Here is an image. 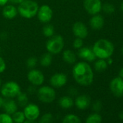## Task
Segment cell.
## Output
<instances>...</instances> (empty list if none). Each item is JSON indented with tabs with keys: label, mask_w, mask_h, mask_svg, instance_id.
I'll use <instances>...</instances> for the list:
<instances>
[{
	"label": "cell",
	"mask_w": 123,
	"mask_h": 123,
	"mask_svg": "<svg viewBox=\"0 0 123 123\" xmlns=\"http://www.w3.org/2000/svg\"><path fill=\"white\" fill-rule=\"evenodd\" d=\"M58 104L61 108H62L64 109H68L73 106L74 101L72 98V97L69 96H65L59 98Z\"/></svg>",
	"instance_id": "cell-20"
},
{
	"label": "cell",
	"mask_w": 123,
	"mask_h": 123,
	"mask_svg": "<svg viewBox=\"0 0 123 123\" xmlns=\"http://www.w3.org/2000/svg\"><path fill=\"white\" fill-rule=\"evenodd\" d=\"M122 54H123V46H122Z\"/></svg>",
	"instance_id": "cell-45"
},
{
	"label": "cell",
	"mask_w": 123,
	"mask_h": 123,
	"mask_svg": "<svg viewBox=\"0 0 123 123\" xmlns=\"http://www.w3.org/2000/svg\"><path fill=\"white\" fill-rule=\"evenodd\" d=\"M38 63V59L35 56H31L27 59L26 65L29 69H33Z\"/></svg>",
	"instance_id": "cell-31"
},
{
	"label": "cell",
	"mask_w": 123,
	"mask_h": 123,
	"mask_svg": "<svg viewBox=\"0 0 123 123\" xmlns=\"http://www.w3.org/2000/svg\"><path fill=\"white\" fill-rule=\"evenodd\" d=\"M38 5L33 0H25L19 4L18 7V14L26 19H31L37 15L38 10Z\"/></svg>",
	"instance_id": "cell-3"
},
{
	"label": "cell",
	"mask_w": 123,
	"mask_h": 123,
	"mask_svg": "<svg viewBox=\"0 0 123 123\" xmlns=\"http://www.w3.org/2000/svg\"><path fill=\"white\" fill-rule=\"evenodd\" d=\"M3 110L5 113L12 115L15 111H18V105L13 98H6L4 100L2 106Z\"/></svg>",
	"instance_id": "cell-15"
},
{
	"label": "cell",
	"mask_w": 123,
	"mask_h": 123,
	"mask_svg": "<svg viewBox=\"0 0 123 123\" xmlns=\"http://www.w3.org/2000/svg\"><path fill=\"white\" fill-rule=\"evenodd\" d=\"M0 123H14L12 115L5 112L0 114Z\"/></svg>",
	"instance_id": "cell-29"
},
{
	"label": "cell",
	"mask_w": 123,
	"mask_h": 123,
	"mask_svg": "<svg viewBox=\"0 0 123 123\" xmlns=\"http://www.w3.org/2000/svg\"><path fill=\"white\" fill-rule=\"evenodd\" d=\"M65 46V41L60 35H54L49 38L46 43L47 51L51 54H57L63 50Z\"/></svg>",
	"instance_id": "cell-4"
},
{
	"label": "cell",
	"mask_w": 123,
	"mask_h": 123,
	"mask_svg": "<svg viewBox=\"0 0 123 123\" xmlns=\"http://www.w3.org/2000/svg\"><path fill=\"white\" fill-rule=\"evenodd\" d=\"M73 33L76 38L84 39L88 36V31L87 26L83 23L78 21L73 24Z\"/></svg>",
	"instance_id": "cell-12"
},
{
	"label": "cell",
	"mask_w": 123,
	"mask_h": 123,
	"mask_svg": "<svg viewBox=\"0 0 123 123\" xmlns=\"http://www.w3.org/2000/svg\"><path fill=\"white\" fill-rule=\"evenodd\" d=\"M54 119L53 114L50 112L45 113L40 118L37 123H52Z\"/></svg>",
	"instance_id": "cell-28"
},
{
	"label": "cell",
	"mask_w": 123,
	"mask_h": 123,
	"mask_svg": "<svg viewBox=\"0 0 123 123\" xmlns=\"http://www.w3.org/2000/svg\"><path fill=\"white\" fill-rule=\"evenodd\" d=\"M83 7L88 14L94 15L101 12L102 4L101 0H84Z\"/></svg>",
	"instance_id": "cell-10"
},
{
	"label": "cell",
	"mask_w": 123,
	"mask_h": 123,
	"mask_svg": "<svg viewBox=\"0 0 123 123\" xmlns=\"http://www.w3.org/2000/svg\"><path fill=\"white\" fill-rule=\"evenodd\" d=\"M36 15L40 22L43 23H48L53 18V10L49 5H43L38 7Z\"/></svg>",
	"instance_id": "cell-7"
},
{
	"label": "cell",
	"mask_w": 123,
	"mask_h": 123,
	"mask_svg": "<svg viewBox=\"0 0 123 123\" xmlns=\"http://www.w3.org/2000/svg\"><path fill=\"white\" fill-rule=\"evenodd\" d=\"M9 1H10L12 3H13V4H20L21 2H24V1H25V0H9Z\"/></svg>",
	"instance_id": "cell-37"
},
{
	"label": "cell",
	"mask_w": 123,
	"mask_h": 123,
	"mask_svg": "<svg viewBox=\"0 0 123 123\" xmlns=\"http://www.w3.org/2000/svg\"><path fill=\"white\" fill-rule=\"evenodd\" d=\"M7 68L6 62L2 57L0 56V73H2L5 71Z\"/></svg>",
	"instance_id": "cell-33"
},
{
	"label": "cell",
	"mask_w": 123,
	"mask_h": 123,
	"mask_svg": "<svg viewBox=\"0 0 123 123\" xmlns=\"http://www.w3.org/2000/svg\"><path fill=\"white\" fill-rule=\"evenodd\" d=\"M23 113L25 119L31 120H36L39 118L41 114V110L39 106L36 104H28L24 106Z\"/></svg>",
	"instance_id": "cell-9"
},
{
	"label": "cell",
	"mask_w": 123,
	"mask_h": 123,
	"mask_svg": "<svg viewBox=\"0 0 123 123\" xmlns=\"http://www.w3.org/2000/svg\"><path fill=\"white\" fill-rule=\"evenodd\" d=\"M86 123H101V117L97 113L91 114L86 118Z\"/></svg>",
	"instance_id": "cell-26"
},
{
	"label": "cell",
	"mask_w": 123,
	"mask_h": 123,
	"mask_svg": "<svg viewBox=\"0 0 123 123\" xmlns=\"http://www.w3.org/2000/svg\"><path fill=\"white\" fill-rule=\"evenodd\" d=\"M61 123H82V121L77 115L70 114L62 119Z\"/></svg>",
	"instance_id": "cell-24"
},
{
	"label": "cell",
	"mask_w": 123,
	"mask_h": 123,
	"mask_svg": "<svg viewBox=\"0 0 123 123\" xmlns=\"http://www.w3.org/2000/svg\"><path fill=\"white\" fill-rule=\"evenodd\" d=\"M107 59H108L107 64H108V65H111V64L112 63V60H111V58L109 57V58H108Z\"/></svg>",
	"instance_id": "cell-41"
},
{
	"label": "cell",
	"mask_w": 123,
	"mask_h": 123,
	"mask_svg": "<svg viewBox=\"0 0 123 123\" xmlns=\"http://www.w3.org/2000/svg\"><path fill=\"white\" fill-rule=\"evenodd\" d=\"M74 103L78 109L84 110L89 106L91 104V99L87 95H80L76 97Z\"/></svg>",
	"instance_id": "cell-16"
},
{
	"label": "cell",
	"mask_w": 123,
	"mask_h": 123,
	"mask_svg": "<svg viewBox=\"0 0 123 123\" xmlns=\"http://www.w3.org/2000/svg\"><path fill=\"white\" fill-rule=\"evenodd\" d=\"M101 10L106 14L111 15L113 14L115 11V7L112 4L110 3H105L104 5H102Z\"/></svg>",
	"instance_id": "cell-30"
},
{
	"label": "cell",
	"mask_w": 123,
	"mask_h": 123,
	"mask_svg": "<svg viewBox=\"0 0 123 123\" xmlns=\"http://www.w3.org/2000/svg\"><path fill=\"white\" fill-rule=\"evenodd\" d=\"M43 34L48 38L54 35V28L51 24H46L43 28Z\"/></svg>",
	"instance_id": "cell-27"
},
{
	"label": "cell",
	"mask_w": 123,
	"mask_h": 123,
	"mask_svg": "<svg viewBox=\"0 0 123 123\" xmlns=\"http://www.w3.org/2000/svg\"><path fill=\"white\" fill-rule=\"evenodd\" d=\"M8 2H9V0H0V7L5 6Z\"/></svg>",
	"instance_id": "cell-36"
},
{
	"label": "cell",
	"mask_w": 123,
	"mask_h": 123,
	"mask_svg": "<svg viewBox=\"0 0 123 123\" xmlns=\"http://www.w3.org/2000/svg\"><path fill=\"white\" fill-rule=\"evenodd\" d=\"M110 89L111 93L117 97H120L123 95V78L117 77L110 83Z\"/></svg>",
	"instance_id": "cell-13"
},
{
	"label": "cell",
	"mask_w": 123,
	"mask_h": 123,
	"mask_svg": "<svg viewBox=\"0 0 123 123\" xmlns=\"http://www.w3.org/2000/svg\"><path fill=\"white\" fill-rule=\"evenodd\" d=\"M78 55L80 59L86 62H93L96 58L92 49H90L87 46L81 47L80 49H79Z\"/></svg>",
	"instance_id": "cell-14"
},
{
	"label": "cell",
	"mask_w": 123,
	"mask_h": 123,
	"mask_svg": "<svg viewBox=\"0 0 123 123\" xmlns=\"http://www.w3.org/2000/svg\"><path fill=\"white\" fill-rule=\"evenodd\" d=\"M14 123H23L25 120V117L22 111H17L12 115Z\"/></svg>",
	"instance_id": "cell-25"
},
{
	"label": "cell",
	"mask_w": 123,
	"mask_h": 123,
	"mask_svg": "<svg viewBox=\"0 0 123 123\" xmlns=\"http://www.w3.org/2000/svg\"><path fill=\"white\" fill-rule=\"evenodd\" d=\"M23 123H37V122H36V120H31V119H25V120L23 122Z\"/></svg>",
	"instance_id": "cell-38"
},
{
	"label": "cell",
	"mask_w": 123,
	"mask_h": 123,
	"mask_svg": "<svg viewBox=\"0 0 123 123\" xmlns=\"http://www.w3.org/2000/svg\"><path fill=\"white\" fill-rule=\"evenodd\" d=\"M92 50L96 57L106 59L111 57V56L113 54L114 47L111 41L107 39L101 38L95 42Z\"/></svg>",
	"instance_id": "cell-2"
},
{
	"label": "cell",
	"mask_w": 123,
	"mask_h": 123,
	"mask_svg": "<svg viewBox=\"0 0 123 123\" xmlns=\"http://www.w3.org/2000/svg\"><path fill=\"white\" fill-rule=\"evenodd\" d=\"M28 80L35 86H40L44 82V75L41 71L36 69H31L27 75Z\"/></svg>",
	"instance_id": "cell-8"
},
{
	"label": "cell",
	"mask_w": 123,
	"mask_h": 123,
	"mask_svg": "<svg viewBox=\"0 0 123 123\" xmlns=\"http://www.w3.org/2000/svg\"><path fill=\"white\" fill-rule=\"evenodd\" d=\"M51 86L55 88H60L65 86L68 83V77L65 74L57 73L54 74L50 78Z\"/></svg>",
	"instance_id": "cell-11"
},
{
	"label": "cell",
	"mask_w": 123,
	"mask_h": 123,
	"mask_svg": "<svg viewBox=\"0 0 123 123\" xmlns=\"http://www.w3.org/2000/svg\"><path fill=\"white\" fill-rule=\"evenodd\" d=\"M102 107V105H101V103L99 101H96L94 102V104H93V109L95 111H98L101 110Z\"/></svg>",
	"instance_id": "cell-34"
},
{
	"label": "cell",
	"mask_w": 123,
	"mask_h": 123,
	"mask_svg": "<svg viewBox=\"0 0 123 123\" xmlns=\"http://www.w3.org/2000/svg\"><path fill=\"white\" fill-rule=\"evenodd\" d=\"M73 76L77 83L83 86H88L93 81V70L86 62H80L74 65Z\"/></svg>",
	"instance_id": "cell-1"
},
{
	"label": "cell",
	"mask_w": 123,
	"mask_h": 123,
	"mask_svg": "<svg viewBox=\"0 0 123 123\" xmlns=\"http://www.w3.org/2000/svg\"><path fill=\"white\" fill-rule=\"evenodd\" d=\"M4 100H5V99L3 98V97L0 96V108H1V107L2 106V104H3Z\"/></svg>",
	"instance_id": "cell-40"
},
{
	"label": "cell",
	"mask_w": 123,
	"mask_h": 123,
	"mask_svg": "<svg viewBox=\"0 0 123 123\" xmlns=\"http://www.w3.org/2000/svg\"><path fill=\"white\" fill-rule=\"evenodd\" d=\"M52 54H50L49 52H46L45 54H43L41 58H40V64L42 67L44 68H47L49 67L51 63H52Z\"/></svg>",
	"instance_id": "cell-21"
},
{
	"label": "cell",
	"mask_w": 123,
	"mask_h": 123,
	"mask_svg": "<svg viewBox=\"0 0 123 123\" xmlns=\"http://www.w3.org/2000/svg\"><path fill=\"white\" fill-rule=\"evenodd\" d=\"M36 87V86H33V85H32V86H29V87H28V94H30V95H33V94L36 93L37 92Z\"/></svg>",
	"instance_id": "cell-35"
},
{
	"label": "cell",
	"mask_w": 123,
	"mask_h": 123,
	"mask_svg": "<svg viewBox=\"0 0 123 123\" xmlns=\"http://www.w3.org/2000/svg\"><path fill=\"white\" fill-rule=\"evenodd\" d=\"M38 100L44 104H51L56 98V91L51 86H43L37 90Z\"/></svg>",
	"instance_id": "cell-6"
},
{
	"label": "cell",
	"mask_w": 123,
	"mask_h": 123,
	"mask_svg": "<svg viewBox=\"0 0 123 123\" xmlns=\"http://www.w3.org/2000/svg\"><path fill=\"white\" fill-rule=\"evenodd\" d=\"M119 77L123 78V68L120 69L119 72Z\"/></svg>",
	"instance_id": "cell-39"
},
{
	"label": "cell",
	"mask_w": 123,
	"mask_h": 123,
	"mask_svg": "<svg viewBox=\"0 0 123 123\" xmlns=\"http://www.w3.org/2000/svg\"><path fill=\"white\" fill-rule=\"evenodd\" d=\"M62 59L66 63L73 65L76 62V54L75 52L70 49H66L62 52Z\"/></svg>",
	"instance_id": "cell-19"
},
{
	"label": "cell",
	"mask_w": 123,
	"mask_h": 123,
	"mask_svg": "<svg viewBox=\"0 0 123 123\" xmlns=\"http://www.w3.org/2000/svg\"><path fill=\"white\" fill-rule=\"evenodd\" d=\"M120 9H121V10L123 12V2L121 3V5H120Z\"/></svg>",
	"instance_id": "cell-43"
},
{
	"label": "cell",
	"mask_w": 123,
	"mask_h": 123,
	"mask_svg": "<svg viewBox=\"0 0 123 123\" xmlns=\"http://www.w3.org/2000/svg\"><path fill=\"white\" fill-rule=\"evenodd\" d=\"M18 14V8H16L13 5H5L2 10V15L5 18L8 20L14 19Z\"/></svg>",
	"instance_id": "cell-18"
},
{
	"label": "cell",
	"mask_w": 123,
	"mask_h": 123,
	"mask_svg": "<svg viewBox=\"0 0 123 123\" xmlns=\"http://www.w3.org/2000/svg\"><path fill=\"white\" fill-rule=\"evenodd\" d=\"M89 24H90V26L92 29L100 30L104 27V19L101 15L96 14V15H93V17L90 19Z\"/></svg>",
	"instance_id": "cell-17"
},
{
	"label": "cell",
	"mask_w": 123,
	"mask_h": 123,
	"mask_svg": "<svg viewBox=\"0 0 123 123\" xmlns=\"http://www.w3.org/2000/svg\"><path fill=\"white\" fill-rule=\"evenodd\" d=\"M83 41L82 38H76L74 41H73V47L75 49H79L81 47H83Z\"/></svg>",
	"instance_id": "cell-32"
},
{
	"label": "cell",
	"mask_w": 123,
	"mask_h": 123,
	"mask_svg": "<svg viewBox=\"0 0 123 123\" xmlns=\"http://www.w3.org/2000/svg\"><path fill=\"white\" fill-rule=\"evenodd\" d=\"M1 95L5 98H14L21 92L20 85L15 81H8L0 88Z\"/></svg>",
	"instance_id": "cell-5"
},
{
	"label": "cell",
	"mask_w": 123,
	"mask_h": 123,
	"mask_svg": "<svg viewBox=\"0 0 123 123\" xmlns=\"http://www.w3.org/2000/svg\"><path fill=\"white\" fill-rule=\"evenodd\" d=\"M108 67V64H107V62L104 59H98L95 64H94V69L97 72H103L104 70H106Z\"/></svg>",
	"instance_id": "cell-23"
},
{
	"label": "cell",
	"mask_w": 123,
	"mask_h": 123,
	"mask_svg": "<svg viewBox=\"0 0 123 123\" xmlns=\"http://www.w3.org/2000/svg\"><path fill=\"white\" fill-rule=\"evenodd\" d=\"M28 96L25 93L20 92L17 96H16V102L19 106L24 107L28 104Z\"/></svg>",
	"instance_id": "cell-22"
},
{
	"label": "cell",
	"mask_w": 123,
	"mask_h": 123,
	"mask_svg": "<svg viewBox=\"0 0 123 123\" xmlns=\"http://www.w3.org/2000/svg\"><path fill=\"white\" fill-rule=\"evenodd\" d=\"M119 118H120V119H123V111H122L119 113Z\"/></svg>",
	"instance_id": "cell-42"
},
{
	"label": "cell",
	"mask_w": 123,
	"mask_h": 123,
	"mask_svg": "<svg viewBox=\"0 0 123 123\" xmlns=\"http://www.w3.org/2000/svg\"><path fill=\"white\" fill-rule=\"evenodd\" d=\"M1 86H2V79L0 78V88H1Z\"/></svg>",
	"instance_id": "cell-44"
}]
</instances>
